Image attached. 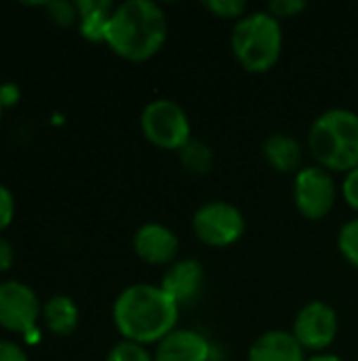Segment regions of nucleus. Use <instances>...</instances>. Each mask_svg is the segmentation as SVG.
<instances>
[{
    "mask_svg": "<svg viewBox=\"0 0 358 361\" xmlns=\"http://www.w3.org/2000/svg\"><path fill=\"white\" fill-rule=\"evenodd\" d=\"M181 307L154 283L127 286L112 305V322L122 341L137 345H158L177 330Z\"/></svg>",
    "mask_w": 358,
    "mask_h": 361,
    "instance_id": "nucleus-1",
    "label": "nucleus"
},
{
    "mask_svg": "<svg viewBox=\"0 0 358 361\" xmlns=\"http://www.w3.org/2000/svg\"><path fill=\"white\" fill-rule=\"evenodd\" d=\"M169 17L158 2L127 0L116 4L108 30L106 44L114 55L127 61H148L167 42Z\"/></svg>",
    "mask_w": 358,
    "mask_h": 361,
    "instance_id": "nucleus-2",
    "label": "nucleus"
},
{
    "mask_svg": "<svg viewBox=\"0 0 358 361\" xmlns=\"http://www.w3.org/2000/svg\"><path fill=\"white\" fill-rule=\"evenodd\" d=\"M306 148L331 173L358 167V112L350 108H327L308 127Z\"/></svg>",
    "mask_w": 358,
    "mask_h": 361,
    "instance_id": "nucleus-3",
    "label": "nucleus"
},
{
    "mask_svg": "<svg viewBox=\"0 0 358 361\" xmlns=\"http://www.w3.org/2000/svg\"><path fill=\"white\" fill-rule=\"evenodd\" d=\"M283 21L276 19L268 8L249 11L232 25V55L238 66L251 74L270 72L283 55Z\"/></svg>",
    "mask_w": 358,
    "mask_h": 361,
    "instance_id": "nucleus-4",
    "label": "nucleus"
},
{
    "mask_svg": "<svg viewBox=\"0 0 358 361\" xmlns=\"http://www.w3.org/2000/svg\"><path fill=\"white\" fill-rule=\"evenodd\" d=\"M139 129L152 146L173 152H179L194 137L186 108L169 97H156L143 106Z\"/></svg>",
    "mask_w": 358,
    "mask_h": 361,
    "instance_id": "nucleus-5",
    "label": "nucleus"
},
{
    "mask_svg": "<svg viewBox=\"0 0 358 361\" xmlns=\"http://www.w3.org/2000/svg\"><path fill=\"white\" fill-rule=\"evenodd\" d=\"M245 231L247 220L243 212L224 199L205 201L192 214V233L209 247H230L243 239Z\"/></svg>",
    "mask_w": 358,
    "mask_h": 361,
    "instance_id": "nucleus-6",
    "label": "nucleus"
},
{
    "mask_svg": "<svg viewBox=\"0 0 358 361\" xmlns=\"http://www.w3.org/2000/svg\"><path fill=\"white\" fill-rule=\"evenodd\" d=\"M340 186L331 171L321 165H304L293 176V203L306 220L327 218L338 203Z\"/></svg>",
    "mask_w": 358,
    "mask_h": 361,
    "instance_id": "nucleus-7",
    "label": "nucleus"
},
{
    "mask_svg": "<svg viewBox=\"0 0 358 361\" xmlns=\"http://www.w3.org/2000/svg\"><path fill=\"white\" fill-rule=\"evenodd\" d=\"M291 334L306 353H323L340 334V315L333 305L325 300H310L295 313Z\"/></svg>",
    "mask_w": 358,
    "mask_h": 361,
    "instance_id": "nucleus-8",
    "label": "nucleus"
},
{
    "mask_svg": "<svg viewBox=\"0 0 358 361\" xmlns=\"http://www.w3.org/2000/svg\"><path fill=\"white\" fill-rule=\"evenodd\" d=\"M42 317V305L36 292L17 279L0 283V328L13 334H32Z\"/></svg>",
    "mask_w": 358,
    "mask_h": 361,
    "instance_id": "nucleus-9",
    "label": "nucleus"
},
{
    "mask_svg": "<svg viewBox=\"0 0 358 361\" xmlns=\"http://www.w3.org/2000/svg\"><path fill=\"white\" fill-rule=\"evenodd\" d=\"M135 256L150 267H171L179 260V237L162 222H143L133 233Z\"/></svg>",
    "mask_w": 358,
    "mask_h": 361,
    "instance_id": "nucleus-10",
    "label": "nucleus"
},
{
    "mask_svg": "<svg viewBox=\"0 0 358 361\" xmlns=\"http://www.w3.org/2000/svg\"><path fill=\"white\" fill-rule=\"evenodd\" d=\"M158 286L179 307L194 305L205 290V267L196 258H179L165 269Z\"/></svg>",
    "mask_w": 358,
    "mask_h": 361,
    "instance_id": "nucleus-11",
    "label": "nucleus"
},
{
    "mask_svg": "<svg viewBox=\"0 0 358 361\" xmlns=\"http://www.w3.org/2000/svg\"><path fill=\"white\" fill-rule=\"evenodd\" d=\"M154 361H211V341L190 328H177L154 347Z\"/></svg>",
    "mask_w": 358,
    "mask_h": 361,
    "instance_id": "nucleus-12",
    "label": "nucleus"
},
{
    "mask_svg": "<svg viewBox=\"0 0 358 361\" xmlns=\"http://www.w3.org/2000/svg\"><path fill=\"white\" fill-rule=\"evenodd\" d=\"M308 355L291 330H268L260 334L249 351L247 361H306Z\"/></svg>",
    "mask_w": 358,
    "mask_h": 361,
    "instance_id": "nucleus-13",
    "label": "nucleus"
},
{
    "mask_svg": "<svg viewBox=\"0 0 358 361\" xmlns=\"http://www.w3.org/2000/svg\"><path fill=\"white\" fill-rule=\"evenodd\" d=\"M264 161L283 176H295L304 167V144L285 131L272 133L262 144Z\"/></svg>",
    "mask_w": 358,
    "mask_h": 361,
    "instance_id": "nucleus-14",
    "label": "nucleus"
},
{
    "mask_svg": "<svg viewBox=\"0 0 358 361\" xmlns=\"http://www.w3.org/2000/svg\"><path fill=\"white\" fill-rule=\"evenodd\" d=\"M78 32L89 42H106V30L116 8L110 0H78Z\"/></svg>",
    "mask_w": 358,
    "mask_h": 361,
    "instance_id": "nucleus-15",
    "label": "nucleus"
},
{
    "mask_svg": "<svg viewBox=\"0 0 358 361\" xmlns=\"http://www.w3.org/2000/svg\"><path fill=\"white\" fill-rule=\"evenodd\" d=\"M42 319L51 334L70 336L78 328L80 311H78V305L70 296L57 294V296H51L42 305Z\"/></svg>",
    "mask_w": 358,
    "mask_h": 361,
    "instance_id": "nucleus-16",
    "label": "nucleus"
},
{
    "mask_svg": "<svg viewBox=\"0 0 358 361\" xmlns=\"http://www.w3.org/2000/svg\"><path fill=\"white\" fill-rule=\"evenodd\" d=\"M177 159H179L181 167L188 173H194V176H207L215 167V152H213V148L207 142L198 140V137H192L177 152Z\"/></svg>",
    "mask_w": 358,
    "mask_h": 361,
    "instance_id": "nucleus-17",
    "label": "nucleus"
},
{
    "mask_svg": "<svg viewBox=\"0 0 358 361\" xmlns=\"http://www.w3.org/2000/svg\"><path fill=\"white\" fill-rule=\"evenodd\" d=\"M338 250L342 258L358 271V216L346 220L338 231Z\"/></svg>",
    "mask_w": 358,
    "mask_h": 361,
    "instance_id": "nucleus-18",
    "label": "nucleus"
},
{
    "mask_svg": "<svg viewBox=\"0 0 358 361\" xmlns=\"http://www.w3.org/2000/svg\"><path fill=\"white\" fill-rule=\"evenodd\" d=\"M42 8L46 11L49 19L59 27H70V25L78 23V6H76V2H65V0L42 2Z\"/></svg>",
    "mask_w": 358,
    "mask_h": 361,
    "instance_id": "nucleus-19",
    "label": "nucleus"
},
{
    "mask_svg": "<svg viewBox=\"0 0 358 361\" xmlns=\"http://www.w3.org/2000/svg\"><path fill=\"white\" fill-rule=\"evenodd\" d=\"M106 361H154V355L143 345H137L131 341H118L110 349Z\"/></svg>",
    "mask_w": 358,
    "mask_h": 361,
    "instance_id": "nucleus-20",
    "label": "nucleus"
},
{
    "mask_svg": "<svg viewBox=\"0 0 358 361\" xmlns=\"http://www.w3.org/2000/svg\"><path fill=\"white\" fill-rule=\"evenodd\" d=\"M203 6L209 13H213L215 17L232 19V21H238L241 17H245L249 13V4L243 0H207V2H203Z\"/></svg>",
    "mask_w": 358,
    "mask_h": 361,
    "instance_id": "nucleus-21",
    "label": "nucleus"
},
{
    "mask_svg": "<svg viewBox=\"0 0 358 361\" xmlns=\"http://www.w3.org/2000/svg\"><path fill=\"white\" fill-rule=\"evenodd\" d=\"M276 19H291V17H298L302 11L308 8V2L304 0H272L268 6H266Z\"/></svg>",
    "mask_w": 358,
    "mask_h": 361,
    "instance_id": "nucleus-22",
    "label": "nucleus"
},
{
    "mask_svg": "<svg viewBox=\"0 0 358 361\" xmlns=\"http://www.w3.org/2000/svg\"><path fill=\"white\" fill-rule=\"evenodd\" d=\"M340 195L344 203L358 214V167L344 173L342 184H340Z\"/></svg>",
    "mask_w": 358,
    "mask_h": 361,
    "instance_id": "nucleus-23",
    "label": "nucleus"
},
{
    "mask_svg": "<svg viewBox=\"0 0 358 361\" xmlns=\"http://www.w3.org/2000/svg\"><path fill=\"white\" fill-rule=\"evenodd\" d=\"M15 218V197L13 192L0 184V233L11 226Z\"/></svg>",
    "mask_w": 358,
    "mask_h": 361,
    "instance_id": "nucleus-24",
    "label": "nucleus"
},
{
    "mask_svg": "<svg viewBox=\"0 0 358 361\" xmlns=\"http://www.w3.org/2000/svg\"><path fill=\"white\" fill-rule=\"evenodd\" d=\"M0 361H30L25 351L11 343V341H0Z\"/></svg>",
    "mask_w": 358,
    "mask_h": 361,
    "instance_id": "nucleus-25",
    "label": "nucleus"
},
{
    "mask_svg": "<svg viewBox=\"0 0 358 361\" xmlns=\"http://www.w3.org/2000/svg\"><path fill=\"white\" fill-rule=\"evenodd\" d=\"M13 262H15V250L11 241L0 237V273H6L13 267Z\"/></svg>",
    "mask_w": 358,
    "mask_h": 361,
    "instance_id": "nucleus-26",
    "label": "nucleus"
},
{
    "mask_svg": "<svg viewBox=\"0 0 358 361\" xmlns=\"http://www.w3.org/2000/svg\"><path fill=\"white\" fill-rule=\"evenodd\" d=\"M17 99H19V89H17L13 82H4V85L0 87V104H2V108L15 106Z\"/></svg>",
    "mask_w": 358,
    "mask_h": 361,
    "instance_id": "nucleus-27",
    "label": "nucleus"
},
{
    "mask_svg": "<svg viewBox=\"0 0 358 361\" xmlns=\"http://www.w3.org/2000/svg\"><path fill=\"white\" fill-rule=\"evenodd\" d=\"M306 361H346L344 357H340L338 353L331 351H323V353H310Z\"/></svg>",
    "mask_w": 358,
    "mask_h": 361,
    "instance_id": "nucleus-28",
    "label": "nucleus"
},
{
    "mask_svg": "<svg viewBox=\"0 0 358 361\" xmlns=\"http://www.w3.org/2000/svg\"><path fill=\"white\" fill-rule=\"evenodd\" d=\"M2 110H4V108H2V104H0V121H2Z\"/></svg>",
    "mask_w": 358,
    "mask_h": 361,
    "instance_id": "nucleus-29",
    "label": "nucleus"
}]
</instances>
